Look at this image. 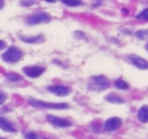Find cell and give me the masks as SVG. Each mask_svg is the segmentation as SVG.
<instances>
[{
	"instance_id": "6da1fadb",
	"label": "cell",
	"mask_w": 148,
	"mask_h": 139,
	"mask_svg": "<svg viewBox=\"0 0 148 139\" xmlns=\"http://www.w3.org/2000/svg\"><path fill=\"white\" fill-rule=\"evenodd\" d=\"M110 82L108 80L106 76L103 75H97V76H92L90 77V80L88 83V88L94 91H102L109 88Z\"/></svg>"
},
{
	"instance_id": "7a4b0ae2",
	"label": "cell",
	"mask_w": 148,
	"mask_h": 139,
	"mask_svg": "<svg viewBox=\"0 0 148 139\" xmlns=\"http://www.w3.org/2000/svg\"><path fill=\"white\" fill-rule=\"evenodd\" d=\"M28 103L34 108H42V109H52V110H62L68 109V103H56V102H46L42 100H38L35 98H29Z\"/></svg>"
},
{
	"instance_id": "3957f363",
	"label": "cell",
	"mask_w": 148,
	"mask_h": 139,
	"mask_svg": "<svg viewBox=\"0 0 148 139\" xmlns=\"http://www.w3.org/2000/svg\"><path fill=\"white\" fill-rule=\"evenodd\" d=\"M22 57H23V53L18 48L10 47V48H8V50L2 53L1 58L7 63H16L18 61L22 59Z\"/></svg>"
},
{
	"instance_id": "277c9868",
	"label": "cell",
	"mask_w": 148,
	"mask_h": 139,
	"mask_svg": "<svg viewBox=\"0 0 148 139\" xmlns=\"http://www.w3.org/2000/svg\"><path fill=\"white\" fill-rule=\"evenodd\" d=\"M51 20L50 14L47 12H36L26 18V24L28 25H37V24L47 23Z\"/></svg>"
},
{
	"instance_id": "5b68a950",
	"label": "cell",
	"mask_w": 148,
	"mask_h": 139,
	"mask_svg": "<svg viewBox=\"0 0 148 139\" xmlns=\"http://www.w3.org/2000/svg\"><path fill=\"white\" fill-rule=\"evenodd\" d=\"M126 60L129 61V63L133 64L135 67L139 70H148V61L145 60L142 57H138L136 55H129L126 57Z\"/></svg>"
},
{
	"instance_id": "8992f818",
	"label": "cell",
	"mask_w": 148,
	"mask_h": 139,
	"mask_svg": "<svg viewBox=\"0 0 148 139\" xmlns=\"http://www.w3.org/2000/svg\"><path fill=\"white\" fill-rule=\"evenodd\" d=\"M24 74L31 77V78H36L45 72V67L38 66V65H32V66H25L23 69Z\"/></svg>"
},
{
	"instance_id": "52a82bcc",
	"label": "cell",
	"mask_w": 148,
	"mask_h": 139,
	"mask_svg": "<svg viewBox=\"0 0 148 139\" xmlns=\"http://www.w3.org/2000/svg\"><path fill=\"white\" fill-rule=\"evenodd\" d=\"M122 125V120L120 117H116V116H113V117H110L105 122V125H103V128L107 132H114V130L119 129Z\"/></svg>"
},
{
	"instance_id": "ba28073f",
	"label": "cell",
	"mask_w": 148,
	"mask_h": 139,
	"mask_svg": "<svg viewBox=\"0 0 148 139\" xmlns=\"http://www.w3.org/2000/svg\"><path fill=\"white\" fill-rule=\"evenodd\" d=\"M47 121L50 123L51 125L56 126V127H60V128H63V127H70L72 125V123L69 122L65 119H61V117H58V116H53V115H47L46 116Z\"/></svg>"
},
{
	"instance_id": "9c48e42d",
	"label": "cell",
	"mask_w": 148,
	"mask_h": 139,
	"mask_svg": "<svg viewBox=\"0 0 148 139\" xmlns=\"http://www.w3.org/2000/svg\"><path fill=\"white\" fill-rule=\"evenodd\" d=\"M48 90L59 97H65L71 93V89L64 85H52V86L48 87Z\"/></svg>"
},
{
	"instance_id": "30bf717a",
	"label": "cell",
	"mask_w": 148,
	"mask_h": 139,
	"mask_svg": "<svg viewBox=\"0 0 148 139\" xmlns=\"http://www.w3.org/2000/svg\"><path fill=\"white\" fill-rule=\"evenodd\" d=\"M0 128L3 132H7V133H14V132H16L15 127L10 123L9 121L5 120V117H1V116H0Z\"/></svg>"
},
{
	"instance_id": "8fae6325",
	"label": "cell",
	"mask_w": 148,
	"mask_h": 139,
	"mask_svg": "<svg viewBox=\"0 0 148 139\" xmlns=\"http://www.w3.org/2000/svg\"><path fill=\"white\" fill-rule=\"evenodd\" d=\"M20 39L22 42H26V44H39L45 40V38L42 35H37V36H33V37H24V36H20Z\"/></svg>"
},
{
	"instance_id": "7c38bea8",
	"label": "cell",
	"mask_w": 148,
	"mask_h": 139,
	"mask_svg": "<svg viewBox=\"0 0 148 139\" xmlns=\"http://www.w3.org/2000/svg\"><path fill=\"white\" fill-rule=\"evenodd\" d=\"M137 119H138L142 123H148V107L147 106H143L139 108L138 112H137Z\"/></svg>"
},
{
	"instance_id": "4fadbf2b",
	"label": "cell",
	"mask_w": 148,
	"mask_h": 139,
	"mask_svg": "<svg viewBox=\"0 0 148 139\" xmlns=\"http://www.w3.org/2000/svg\"><path fill=\"white\" fill-rule=\"evenodd\" d=\"M105 99L108 102L113 103V104H121V103H124L125 102V100L123 98H121L120 96H118L116 93H109V95H107Z\"/></svg>"
},
{
	"instance_id": "5bb4252c",
	"label": "cell",
	"mask_w": 148,
	"mask_h": 139,
	"mask_svg": "<svg viewBox=\"0 0 148 139\" xmlns=\"http://www.w3.org/2000/svg\"><path fill=\"white\" fill-rule=\"evenodd\" d=\"M114 86H116L118 89H121V90H127V89L130 88L129 84L121 78L116 79V82H114Z\"/></svg>"
},
{
	"instance_id": "9a60e30c",
	"label": "cell",
	"mask_w": 148,
	"mask_h": 139,
	"mask_svg": "<svg viewBox=\"0 0 148 139\" xmlns=\"http://www.w3.org/2000/svg\"><path fill=\"white\" fill-rule=\"evenodd\" d=\"M7 79L10 80V82L16 83V82H21V80H22V77H21L20 75L15 74V73H10V74L7 75Z\"/></svg>"
},
{
	"instance_id": "2e32d148",
	"label": "cell",
	"mask_w": 148,
	"mask_h": 139,
	"mask_svg": "<svg viewBox=\"0 0 148 139\" xmlns=\"http://www.w3.org/2000/svg\"><path fill=\"white\" fill-rule=\"evenodd\" d=\"M136 18L138 20H143V21H148V8L146 9H144L142 12H139L137 15H136Z\"/></svg>"
},
{
	"instance_id": "e0dca14e",
	"label": "cell",
	"mask_w": 148,
	"mask_h": 139,
	"mask_svg": "<svg viewBox=\"0 0 148 139\" xmlns=\"http://www.w3.org/2000/svg\"><path fill=\"white\" fill-rule=\"evenodd\" d=\"M62 3L65 5H68V7H77V5H82L81 1H75V0H71V1H70V0H63Z\"/></svg>"
},
{
	"instance_id": "ac0fdd59",
	"label": "cell",
	"mask_w": 148,
	"mask_h": 139,
	"mask_svg": "<svg viewBox=\"0 0 148 139\" xmlns=\"http://www.w3.org/2000/svg\"><path fill=\"white\" fill-rule=\"evenodd\" d=\"M135 35H136V37L137 38H140V39H145V38L148 37V31L146 29H140V31H137V32L135 33Z\"/></svg>"
},
{
	"instance_id": "d6986e66",
	"label": "cell",
	"mask_w": 148,
	"mask_h": 139,
	"mask_svg": "<svg viewBox=\"0 0 148 139\" xmlns=\"http://www.w3.org/2000/svg\"><path fill=\"white\" fill-rule=\"evenodd\" d=\"M25 139H42L39 136L35 133H27L25 135Z\"/></svg>"
},
{
	"instance_id": "ffe728a7",
	"label": "cell",
	"mask_w": 148,
	"mask_h": 139,
	"mask_svg": "<svg viewBox=\"0 0 148 139\" xmlns=\"http://www.w3.org/2000/svg\"><path fill=\"white\" fill-rule=\"evenodd\" d=\"M7 93H3V91H0V104H2L3 102L7 100Z\"/></svg>"
},
{
	"instance_id": "44dd1931",
	"label": "cell",
	"mask_w": 148,
	"mask_h": 139,
	"mask_svg": "<svg viewBox=\"0 0 148 139\" xmlns=\"http://www.w3.org/2000/svg\"><path fill=\"white\" fill-rule=\"evenodd\" d=\"M21 5H35V1H21Z\"/></svg>"
},
{
	"instance_id": "7402d4cb",
	"label": "cell",
	"mask_w": 148,
	"mask_h": 139,
	"mask_svg": "<svg viewBox=\"0 0 148 139\" xmlns=\"http://www.w3.org/2000/svg\"><path fill=\"white\" fill-rule=\"evenodd\" d=\"M5 47H7V44H5L3 40H0V50H2V49H5Z\"/></svg>"
},
{
	"instance_id": "603a6c76",
	"label": "cell",
	"mask_w": 148,
	"mask_h": 139,
	"mask_svg": "<svg viewBox=\"0 0 148 139\" xmlns=\"http://www.w3.org/2000/svg\"><path fill=\"white\" fill-rule=\"evenodd\" d=\"M3 5H5V2H3L2 0H0V9H2V8H3Z\"/></svg>"
},
{
	"instance_id": "cb8c5ba5",
	"label": "cell",
	"mask_w": 148,
	"mask_h": 139,
	"mask_svg": "<svg viewBox=\"0 0 148 139\" xmlns=\"http://www.w3.org/2000/svg\"><path fill=\"white\" fill-rule=\"evenodd\" d=\"M146 50L148 51V44H147V45H146Z\"/></svg>"
}]
</instances>
